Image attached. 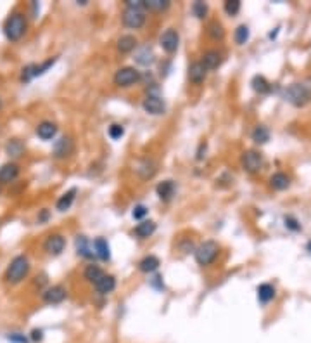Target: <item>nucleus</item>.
<instances>
[{
  "label": "nucleus",
  "instance_id": "11",
  "mask_svg": "<svg viewBox=\"0 0 311 343\" xmlns=\"http://www.w3.org/2000/svg\"><path fill=\"white\" fill-rule=\"evenodd\" d=\"M64 246H66V239H64L61 234H52L47 238L44 248H45V252L51 253V255H59V253L64 250Z\"/></svg>",
  "mask_w": 311,
  "mask_h": 343
},
{
  "label": "nucleus",
  "instance_id": "43",
  "mask_svg": "<svg viewBox=\"0 0 311 343\" xmlns=\"http://www.w3.org/2000/svg\"><path fill=\"white\" fill-rule=\"evenodd\" d=\"M31 340H33V342H42V340H44V331H42V330H33V331H31Z\"/></svg>",
  "mask_w": 311,
  "mask_h": 343
},
{
  "label": "nucleus",
  "instance_id": "4",
  "mask_svg": "<svg viewBox=\"0 0 311 343\" xmlns=\"http://www.w3.org/2000/svg\"><path fill=\"white\" fill-rule=\"evenodd\" d=\"M195 260L199 265H211L216 260L218 253H220V246L214 241H204L195 248Z\"/></svg>",
  "mask_w": 311,
  "mask_h": 343
},
{
  "label": "nucleus",
  "instance_id": "42",
  "mask_svg": "<svg viewBox=\"0 0 311 343\" xmlns=\"http://www.w3.org/2000/svg\"><path fill=\"white\" fill-rule=\"evenodd\" d=\"M126 9H144V0H126Z\"/></svg>",
  "mask_w": 311,
  "mask_h": 343
},
{
  "label": "nucleus",
  "instance_id": "31",
  "mask_svg": "<svg viewBox=\"0 0 311 343\" xmlns=\"http://www.w3.org/2000/svg\"><path fill=\"white\" fill-rule=\"evenodd\" d=\"M137 63L142 64V66H149V64L154 63V54H152V51L149 47H144L138 51L137 54Z\"/></svg>",
  "mask_w": 311,
  "mask_h": 343
},
{
  "label": "nucleus",
  "instance_id": "19",
  "mask_svg": "<svg viewBox=\"0 0 311 343\" xmlns=\"http://www.w3.org/2000/svg\"><path fill=\"white\" fill-rule=\"evenodd\" d=\"M221 61H223V57H221V54L218 51H207L204 57H202V66H204L206 70H216L221 64Z\"/></svg>",
  "mask_w": 311,
  "mask_h": 343
},
{
  "label": "nucleus",
  "instance_id": "47",
  "mask_svg": "<svg viewBox=\"0 0 311 343\" xmlns=\"http://www.w3.org/2000/svg\"><path fill=\"white\" fill-rule=\"evenodd\" d=\"M0 108H2V99H0Z\"/></svg>",
  "mask_w": 311,
  "mask_h": 343
},
{
  "label": "nucleus",
  "instance_id": "9",
  "mask_svg": "<svg viewBox=\"0 0 311 343\" xmlns=\"http://www.w3.org/2000/svg\"><path fill=\"white\" fill-rule=\"evenodd\" d=\"M159 44H161V47H163L164 51L168 52V54H171V52H175L178 49V44H180V37H178V33L173 30V28H170V30H166L163 35H161Z\"/></svg>",
  "mask_w": 311,
  "mask_h": 343
},
{
  "label": "nucleus",
  "instance_id": "26",
  "mask_svg": "<svg viewBox=\"0 0 311 343\" xmlns=\"http://www.w3.org/2000/svg\"><path fill=\"white\" fill-rule=\"evenodd\" d=\"M137 173L140 175L142 178H149L156 173V165L151 162V160H144L140 165L137 167Z\"/></svg>",
  "mask_w": 311,
  "mask_h": 343
},
{
  "label": "nucleus",
  "instance_id": "33",
  "mask_svg": "<svg viewBox=\"0 0 311 343\" xmlns=\"http://www.w3.org/2000/svg\"><path fill=\"white\" fill-rule=\"evenodd\" d=\"M207 35H209L213 40H221V38L225 37V30L218 21H213V23H209V26H207Z\"/></svg>",
  "mask_w": 311,
  "mask_h": 343
},
{
  "label": "nucleus",
  "instance_id": "20",
  "mask_svg": "<svg viewBox=\"0 0 311 343\" xmlns=\"http://www.w3.org/2000/svg\"><path fill=\"white\" fill-rule=\"evenodd\" d=\"M270 185L273 189H277V191H284V189H287L291 185V178L285 173H282V172H277V173H273L270 177Z\"/></svg>",
  "mask_w": 311,
  "mask_h": 343
},
{
  "label": "nucleus",
  "instance_id": "44",
  "mask_svg": "<svg viewBox=\"0 0 311 343\" xmlns=\"http://www.w3.org/2000/svg\"><path fill=\"white\" fill-rule=\"evenodd\" d=\"M296 224H298V222H296L294 219H285V226L291 227V229H294V231H298L299 226H296Z\"/></svg>",
  "mask_w": 311,
  "mask_h": 343
},
{
  "label": "nucleus",
  "instance_id": "14",
  "mask_svg": "<svg viewBox=\"0 0 311 343\" xmlns=\"http://www.w3.org/2000/svg\"><path fill=\"white\" fill-rule=\"evenodd\" d=\"M57 134V125L52 123V121H42L37 127V135L44 141H51V139L56 137Z\"/></svg>",
  "mask_w": 311,
  "mask_h": 343
},
{
  "label": "nucleus",
  "instance_id": "7",
  "mask_svg": "<svg viewBox=\"0 0 311 343\" xmlns=\"http://www.w3.org/2000/svg\"><path fill=\"white\" fill-rule=\"evenodd\" d=\"M123 23L124 26L131 30H138L145 24V14L140 9H124L123 12Z\"/></svg>",
  "mask_w": 311,
  "mask_h": 343
},
{
  "label": "nucleus",
  "instance_id": "39",
  "mask_svg": "<svg viewBox=\"0 0 311 343\" xmlns=\"http://www.w3.org/2000/svg\"><path fill=\"white\" fill-rule=\"evenodd\" d=\"M31 78H35V64L23 68V73H21V80L23 82H30Z\"/></svg>",
  "mask_w": 311,
  "mask_h": 343
},
{
  "label": "nucleus",
  "instance_id": "24",
  "mask_svg": "<svg viewBox=\"0 0 311 343\" xmlns=\"http://www.w3.org/2000/svg\"><path fill=\"white\" fill-rule=\"evenodd\" d=\"M74 194H76V189H71V191H67L66 194H62L59 198V201H57V210L59 212H66V210H69V206L73 205L74 201Z\"/></svg>",
  "mask_w": 311,
  "mask_h": 343
},
{
  "label": "nucleus",
  "instance_id": "38",
  "mask_svg": "<svg viewBox=\"0 0 311 343\" xmlns=\"http://www.w3.org/2000/svg\"><path fill=\"white\" fill-rule=\"evenodd\" d=\"M123 134H124V128L121 125H111L109 127V137L114 139V141L123 137Z\"/></svg>",
  "mask_w": 311,
  "mask_h": 343
},
{
  "label": "nucleus",
  "instance_id": "3",
  "mask_svg": "<svg viewBox=\"0 0 311 343\" xmlns=\"http://www.w3.org/2000/svg\"><path fill=\"white\" fill-rule=\"evenodd\" d=\"M26 31V17L21 12H14L9 19L5 21V26H3V33L9 38L10 42L19 40L21 37Z\"/></svg>",
  "mask_w": 311,
  "mask_h": 343
},
{
  "label": "nucleus",
  "instance_id": "30",
  "mask_svg": "<svg viewBox=\"0 0 311 343\" xmlns=\"http://www.w3.org/2000/svg\"><path fill=\"white\" fill-rule=\"evenodd\" d=\"M170 7V0H144V9H149L152 12H159Z\"/></svg>",
  "mask_w": 311,
  "mask_h": 343
},
{
  "label": "nucleus",
  "instance_id": "41",
  "mask_svg": "<svg viewBox=\"0 0 311 343\" xmlns=\"http://www.w3.org/2000/svg\"><path fill=\"white\" fill-rule=\"evenodd\" d=\"M7 340H9L10 343H28V338L24 337V335L21 333H12L7 337Z\"/></svg>",
  "mask_w": 311,
  "mask_h": 343
},
{
  "label": "nucleus",
  "instance_id": "35",
  "mask_svg": "<svg viewBox=\"0 0 311 343\" xmlns=\"http://www.w3.org/2000/svg\"><path fill=\"white\" fill-rule=\"evenodd\" d=\"M249 40V28L246 24H241V26L235 30V42L239 45H244L246 42Z\"/></svg>",
  "mask_w": 311,
  "mask_h": 343
},
{
  "label": "nucleus",
  "instance_id": "28",
  "mask_svg": "<svg viewBox=\"0 0 311 343\" xmlns=\"http://www.w3.org/2000/svg\"><path fill=\"white\" fill-rule=\"evenodd\" d=\"M102 276H104V270L99 265H94V263H92V265H88L87 269H85V279L90 281V283H94V284L97 283Z\"/></svg>",
  "mask_w": 311,
  "mask_h": 343
},
{
  "label": "nucleus",
  "instance_id": "5",
  "mask_svg": "<svg viewBox=\"0 0 311 343\" xmlns=\"http://www.w3.org/2000/svg\"><path fill=\"white\" fill-rule=\"evenodd\" d=\"M138 80H140V71L135 70V68H131V66L121 68V70H118L116 75H114V84H116L118 87H130V85L137 84Z\"/></svg>",
  "mask_w": 311,
  "mask_h": 343
},
{
  "label": "nucleus",
  "instance_id": "34",
  "mask_svg": "<svg viewBox=\"0 0 311 343\" xmlns=\"http://www.w3.org/2000/svg\"><path fill=\"white\" fill-rule=\"evenodd\" d=\"M252 88L259 94H268L270 92V84L266 82L264 77H254L252 78Z\"/></svg>",
  "mask_w": 311,
  "mask_h": 343
},
{
  "label": "nucleus",
  "instance_id": "45",
  "mask_svg": "<svg viewBox=\"0 0 311 343\" xmlns=\"http://www.w3.org/2000/svg\"><path fill=\"white\" fill-rule=\"evenodd\" d=\"M202 149H206V142H204V144H201V148H199V151H197V160H202Z\"/></svg>",
  "mask_w": 311,
  "mask_h": 343
},
{
  "label": "nucleus",
  "instance_id": "40",
  "mask_svg": "<svg viewBox=\"0 0 311 343\" xmlns=\"http://www.w3.org/2000/svg\"><path fill=\"white\" fill-rule=\"evenodd\" d=\"M131 215H133V219H137V220H140V219H144L145 215H147V206H144V205H137L133 208V212H131Z\"/></svg>",
  "mask_w": 311,
  "mask_h": 343
},
{
  "label": "nucleus",
  "instance_id": "2",
  "mask_svg": "<svg viewBox=\"0 0 311 343\" xmlns=\"http://www.w3.org/2000/svg\"><path fill=\"white\" fill-rule=\"evenodd\" d=\"M285 99L296 108H303L311 102V88L305 84H292L285 90Z\"/></svg>",
  "mask_w": 311,
  "mask_h": 343
},
{
  "label": "nucleus",
  "instance_id": "23",
  "mask_svg": "<svg viewBox=\"0 0 311 343\" xmlns=\"http://www.w3.org/2000/svg\"><path fill=\"white\" fill-rule=\"evenodd\" d=\"M94 248H95V255L101 260H109L111 253H109V245L104 238H97L94 241Z\"/></svg>",
  "mask_w": 311,
  "mask_h": 343
},
{
  "label": "nucleus",
  "instance_id": "12",
  "mask_svg": "<svg viewBox=\"0 0 311 343\" xmlns=\"http://www.w3.org/2000/svg\"><path fill=\"white\" fill-rule=\"evenodd\" d=\"M73 153V141L69 137H61L54 144V156L56 158H66Z\"/></svg>",
  "mask_w": 311,
  "mask_h": 343
},
{
  "label": "nucleus",
  "instance_id": "6",
  "mask_svg": "<svg viewBox=\"0 0 311 343\" xmlns=\"http://www.w3.org/2000/svg\"><path fill=\"white\" fill-rule=\"evenodd\" d=\"M242 167L249 173H256L263 169V155L258 151H246L242 155Z\"/></svg>",
  "mask_w": 311,
  "mask_h": 343
},
{
  "label": "nucleus",
  "instance_id": "8",
  "mask_svg": "<svg viewBox=\"0 0 311 343\" xmlns=\"http://www.w3.org/2000/svg\"><path fill=\"white\" fill-rule=\"evenodd\" d=\"M67 296V291L62 288V286H51V288H47L44 293H42V298H44L45 303H51V305H56V303H61L64 302Z\"/></svg>",
  "mask_w": 311,
  "mask_h": 343
},
{
  "label": "nucleus",
  "instance_id": "37",
  "mask_svg": "<svg viewBox=\"0 0 311 343\" xmlns=\"http://www.w3.org/2000/svg\"><path fill=\"white\" fill-rule=\"evenodd\" d=\"M239 10H241V2L239 0H227L225 2V12L228 16H235V14H239Z\"/></svg>",
  "mask_w": 311,
  "mask_h": 343
},
{
  "label": "nucleus",
  "instance_id": "15",
  "mask_svg": "<svg viewBox=\"0 0 311 343\" xmlns=\"http://www.w3.org/2000/svg\"><path fill=\"white\" fill-rule=\"evenodd\" d=\"M206 68L202 66V63H192L188 68V80L192 84H202L206 78Z\"/></svg>",
  "mask_w": 311,
  "mask_h": 343
},
{
  "label": "nucleus",
  "instance_id": "13",
  "mask_svg": "<svg viewBox=\"0 0 311 343\" xmlns=\"http://www.w3.org/2000/svg\"><path fill=\"white\" fill-rule=\"evenodd\" d=\"M19 175V167L16 163H7L0 169V184H9Z\"/></svg>",
  "mask_w": 311,
  "mask_h": 343
},
{
  "label": "nucleus",
  "instance_id": "25",
  "mask_svg": "<svg viewBox=\"0 0 311 343\" xmlns=\"http://www.w3.org/2000/svg\"><path fill=\"white\" fill-rule=\"evenodd\" d=\"M275 296V288L271 284H261L258 288V300L261 303L271 302Z\"/></svg>",
  "mask_w": 311,
  "mask_h": 343
},
{
  "label": "nucleus",
  "instance_id": "29",
  "mask_svg": "<svg viewBox=\"0 0 311 343\" xmlns=\"http://www.w3.org/2000/svg\"><path fill=\"white\" fill-rule=\"evenodd\" d=\"M252 141L256 142V144H264V142L270 141V130H268L266 127H263V125H258V127L254 128V132H252Z\"/></svg>",
  "mask_w": 311,
  "mask_h": 343
},
{
  "label": "nucleus",
  "instance_id": "18",
  "mask_svg": "<svg viewBox=\"0 0 311 343\" xmlns=\"http://www.w3.org/2000/svg\"><path fill=\"white\" fill-rule=\"evenodd\" d=\"M159 265H161L159 258L154 255H149L138 262V270H140V272H145V274H151V272H154V270L159 269Z\"/></svg>",
  "mask_w": 311,
  "mask_h": 343
},
{
  "label": "nucleus",
  "instance_id": "27",
  "mask_svg": "<svg viewBox=\"0 0 311 343\" xmlns=\"http://www.w3.org/2000/svg\"><path fill=\"white\" fill-rule=\"evenodd\" d=\"M5 151H7V155L12 156V158H19L24 153V144L21 141H17V139H12V141L7 144Z\"/></svg>",
  "mask_w": 311,
  "mask_h": 343
},
{
  "label": "nucleus",
  "instance_id": "21",
  "mask_svg": "<svg viewBox=\"0 0 311 343\" xmlns=\"http://www.w3.org/2000/svg\"><path fill=\"white\" fill-rule=\"evenodd\" d=\"M137 47V38L133 35H123V37L118 40V51L123 52V54H128V52L135 51Z\"/></svg>",
  "mask_w": 311,
  "mask_h": 343
},
{
  "label": "nucleus",
  "instance_id": "17",
  "mask_svg": "<svg viewBox=\"0 0 311 343\" xmlns=\"http://www.w3.org/2000/svg\"><path fill=\"white\" fill-rule=\"evenodd\" d=\"M156 192L163 201H170L175 194V182L173 180H164L161 184H157Z\"/></svg>",
  "mask_w": 311,
  "mask_h": 343
},
{
  "label": "nucleus",
  "instance_id": "22",
  "mask_svg": "<svg viewBox=\"0 0 311 343\" xmlns=\"http://www.w3.org/2000/svg\"><path fill=\"white\" fill-rule=\"evenodd\" d=\"M156 232V224L152 220H144L135 227V236H138L140 239H145L149 236H152Z\"/></svg>",
  "mask_w": 311,
  "mask_h": 343
},
{
  "label": "nucleus",
  "instance_id": "32",
  "mask_svg": "<svg viewBox=\"0 0 311 343\" xmlns=\"http://www.w3.org/2000/svg\"><path fill=\"white\" fill-rule=\"evenodd\" d=\"M76 252H78V255H81V257H85V258H92V253H90V248H88V241H87V238L85 236H78V239H76Z\"/></svg>",
  "mask_w": 311,
  "mask_h": 343
},
{
  "label": "nucleus",
  "instance_id": "36",
  "mask_svg": "<svg viewBox=\"0 0 311 343\" xmlns=\"http://www.w3.org/2000/svg\"><path fill=\"white\" fill-rule=\"evenodd\" d=\"M192 12H194V16L197 19H204L207 14V5L204 2H201V0H197V2L192 3Z\"/></svg>",
  "mask_w": 311,
  "mask_h": 343
},
{
  "label": "nucleus",
  "instance_id": "10",
  "mask_svg": "<svg viewBox=\"0 0 311 343\" xmlns=\"http://www.w3.org/2000/svg\"><path fill=\"white\" fill-rule=\"evenodd\" d=\"M142 106L149 114H164V111H166V104L157 95H147L142 102Z\"/></svg>",
  "mask_w": 311,
  "mask_h": 343
},
{
  "label": "nucleus",
  "instance_id": "16",
  "mask_svg": "<svg viewBox=\"0 0 311 343\" xmlns=\"http://www.w3.org/2000/svg\"><path fill=\"white\" fill-rule=\"evenodd\" d=\"M94 286L101 295H107V293L114 291V288H116V279H114V276H107V274H104V276Z\"/></svg>",
  "mask_w": 311,
  "mask_h": 343
},
{
  "label": "nucleus",
  "instance_id": "46",
  "mask_svg": "<svg viewBox=\"0 0 311 343\" xmlns=\"http://www.w3.org/2000/svg\"><path fill=\"white\" fill-rule=\"evenodd\" d=\"M308 250H310V252H311V241L308 243Z\"/></svg>",
  "mask_w": 311,
  "mask_h": 343
},
{
  "label": "nucleus",
  "instance_id": "1",
  "mask_svg": "<svg viewBox=\"0 0 311 343\" xmlns=\"http://www.w3.org/2000/svg\"><path fill=\"white\" fill-rule=\"evenodd\" d=\"M28 272H30V262H28V258L24 255H19L7 267L5 281L10 284H17L28 276Z\"/></svg>",
  "mask_w": 311,
  "mask_h": 343
}]
</instances>
